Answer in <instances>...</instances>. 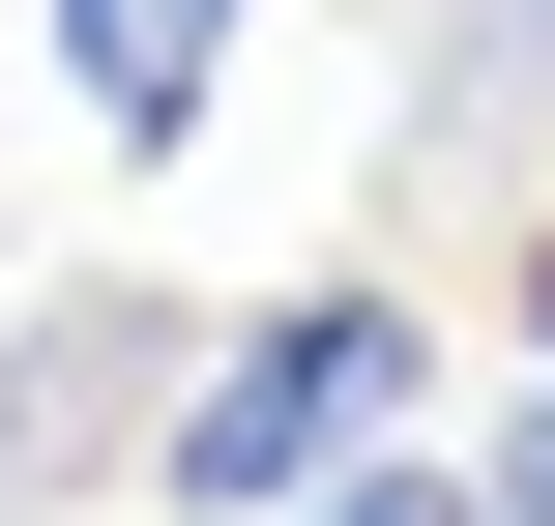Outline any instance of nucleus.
<instances>
[{
  "mask_svg": "<svg viewBox=\"0 0 555 526\" xmlns=\"http://www.w3.org/2000/svg\"><path fill=\"white\" fill-rule=\"evenodd\" d=\"M410 410H439V293H263L234 351H176L146 498H176V526H293L351 439H410Z\"/></svg>",
  "mask_w": 555,
  "mask_h": 526,
  "instance_id": "1",
  "label": "nucleus"
},
{
  "mask_svg": "<svg viewBox=\"0 0 555 526\" xmlns=\"http://www.w3.org/2000/svg\"><path fill=\"white\" fill-rule=\"evenodd\" d=\"M176 351H205L176 293H29V322H0V526L59 498V469H88L117 410H176Z\"/></svg>",
  "mask_w": 555,
  "mask_h": 526,
  "instance_id": "2",
  "label": "nucleus"
},
{
  "mask_svg": "<svg viewBox=\"0 0 555 526\" xmlns=\"http://www.w3.org/2000/svg\"><path fill=\"white\" fill-rule=\"evenodd\" d=\"M234 59H263V0H59L88 146H205V117H234Z\"/></svg>",
  "mask_w": 555,
  "mask_h": 526,
  "instance_id": "3",
  "label": "nucleus"
},
{
  "mask_svg": "<svg viewBox=\"0 0 555 526\" xmlns=\"http://www.w3.org/2000/svg\"><path fill=\"white\" fill-rule=\"evenodd\" d=\"M527 88H555V0H439V29H410V117H439V146H498Z\"/></svg>",
  "mask_w": 555,
  "mask_h": 526,
  "instance_id": "4",
  "label": "nucleus"
},
{
  "mask_svg": "<svg viewBox=\"0 0 555 526\" xmlns=\"http://www.w3.org/2000/svg\"><path fill=\"white\" fill-rule=\"evenodd\" d=\"M293 526H468V469H410V439H351V469H322Z\"/></svg>",
  "mask_w": 555,
  "mask_h": 526,
  "instance_id": "5",
  "label": "nucleus"
},
{
  "mask_svg": "<svg viewBox=\"0 0 555 526\" xmlns=\"http://www.w3.org/2000/svg\"><path fill=\"white\" fill-rule=\"evenodd\" d=\"M468 526H555V381L498 410V439H468Z\"/></svg>",
  "mask_w": 555,
  "mask_h": 526,
  "instance_id": "6",
  "label": "nucleus"
},
{
  "mask_svg": "<svg viewBox=\"0 0 555 526\" xmlns=\"http://www.w3.org/2000/svg\"><path fill=\"white\" fill-rule=\"evenodd\" d=\"M498 322H527V381H555V234H527V293H498Z\"/></svg>",
  "mask_w": 555,
  "mask_h": 526,
  "instance_id": "7",
  "label": "nucleus"
}]
</instances>
